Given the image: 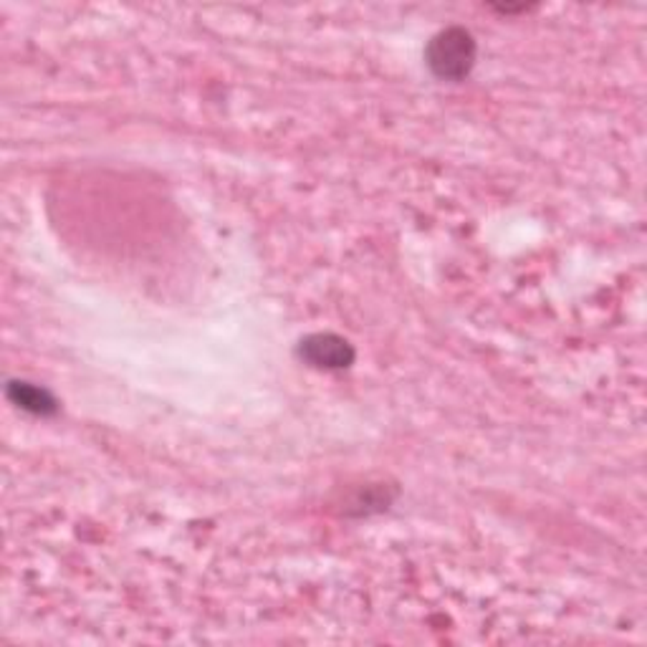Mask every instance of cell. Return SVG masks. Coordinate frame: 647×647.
I'll return each mask as SVG.
<instances>
[{
  "label": "cell",
  "mask_w": 647,
  "mask_h": 647,
  "mask_svg": "<svg viewBox=\"0 0 647 647\" xmlns=\"http://www.w3.org/2000/svg\"><path fill=\"white\" fill-rule=\"evenodd\" d=\"M425 59L431 72L438 78L460 82L476 64V41L470 31L453 25V29H445L438 36H433V41L427 43Z\"/></svg>",
  "instance_id": "obj_1"
},
{
  "label": "cell",
  "mask_w": 647,
  "mask_h": 647,
  "mask_svg": "<svg viewBox=\"0 0 647 647\" xmlns=\"http://www.w3.org/2000/svg\"><path fill=\"white\" fill-rule=\"evenodd\" d=\"M301 357L324 370H344L354 360V349L337 335H311L301 342Z\"/></svg>",
  "instance_id": "obj_2"
},
{
  "label": "cell",
  "mask_w": 647,
  "mask_h": 647,
  "mask_svg": "<svg viewBox=\"0 0 647 647\" xmlns=\"http://www.w3.org/2000/svg\"><path fill=\"white\" fill-rule=\"evenodd\" d=\"M8 395H11L15 405L29 410V413H33V415L56 413V400L51 397L46 390L33 388V384H29V382H11Z\"/></svg>",
  "instance_id": "obj_3"
}]
</instances>
